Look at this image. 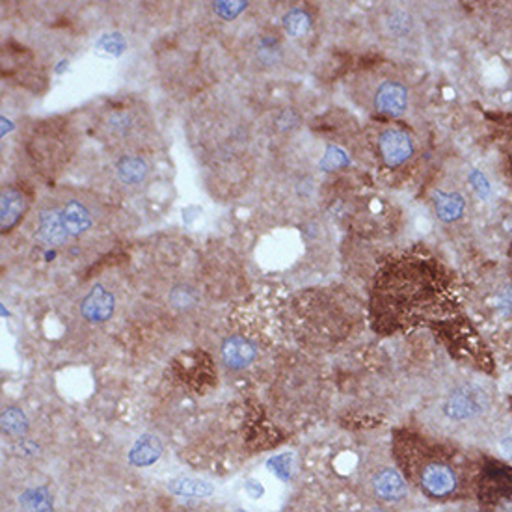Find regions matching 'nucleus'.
Listing matches in <instances>:
<instances>
[{"instance_id": "aec40b11", "label": "nucleus", "mask_w": 512, "mask_h": 512, "mask_svg": "<svg viewBox=\"0 0 512 512\" xmlns=\"http://www.w3.org/2000/svg\"><path fill=\"white\" fill-rule=\"evenodd\" d=\"M198 295L194 293V289L191 287H175L172 293V304L175 308H191L193 304H196Z\"/></svg>"}, {"instance_id": "b1692460", "label": "nucleus", "mask_w": 512, "mask_h": 512, "mask_svg": "<svg viewBox=\"0 0 512 512\" xmlns=\"http://www.w3.org/2000/svg\"><path fill=\"white\" fill-rule=\"evenodd\" d=\"M369 512H386V510H384V508H379V507H377V508H371Z\"/></svg>"}, {"instance_id": "6e6552de", "label": "nucleus", "mask_w": 512, "mask_h": 512, "mask_svg": "<svg viewBox=\"0 0 512 512\" xmlns=\"http://www.w3.org/2000/svg\"><path fill=\"white\" fill-rule=\"evenodd\" d=\"M408 105V91L397 80H384L375 91V110L384 116H401Z\"/></svg>"}, {"instance_id": "423d86ee", "label": "nucleus", "mask_w": 512, "mask_h": 512, "mask_svg": "<svg viewBox=\"0 0 512 512\" xmlns=\"http://www.w3.org/2000/svg\"><path fill=\"white\" fill-rule=\"evenodd\" d=\"M36 233L39 241L49 246H62L66 245L68 231L64 225V216L60 204H47L39 209L37 220H36Z\"/></svg>"}, {"instance_id": "20e7f679", "label": "nucleus", "mask_w": 512, "mask_h": 512, "mask_svg": "<svg viewBox=\"0 0 512 512\" xmlns=\"http://www.w3.org/2000/svg\"><path fill=\"white\" fill-rule=\"evenodd\" d=\"M365 485L371 497L382 507L404 505L412 496L410 483L397 465L390 462H372L367 470Z\"/></svg>"}, {"instance_id": "1a4fd4ad", "label": "nucleus", "mask_w": 512, "mask_h": 512, "mask_svg": "<svg viewBox=\"0 0 512 512\" xmlns=\"http://www.w3.org/2000/svg\"><path fill=\"white\" fill-rule=\"evenodd\" d=\"M222 360L231 369H245L256 360V347L243 336H231L222 345Z\"/></svg>"}, {"instance_id": "f257e3e1", "label": "nucleus", "mask_w": 512, "mask_h": 512, "mask_svg": "<svg viewBox=\"0 0 512 512\" xmlns=\"http://www.w3.org/2000/svg\"><path fill=\"white\" fill-rule=\"evenodd\" d=\"M395 455L406 481L425 497L438 503L475 497L485 462L468 445L406 436Z\"/></svg>"}, {"instance_id": "4be33fe9", "label": "nucleus", "mask_w": 512, "mask_h": 512, "mask_svg": "<svg viewBox=\"0 0 512 512\" xmlns=\"http://www.w3.org/2000/svg\"><path fill=\"white\" fill-rule=\"evenodd\" d=\"M99 47L103 51H109L112 49L114 55H120L123 51V47H125V41L118 36V34H112V36H105L101 41H99Z\"/></svg>"}, {"instance_id": "412c9836", "label": "nucleus", "mask_w": 512, "mask_h": 512, "mask_svg": "<svg viewBox=\"0 0 512 512\" xmlns=\"http://www.w3.org/2000/svg\"><path fill=\"white\" fill-rule=\"evenodd\" d=\"M388 26H390V30H392L393 34L404 36V34L412 28V19H410V16L404 14V12H395V14L390 17Z\"/></svg>"}, {"instance_id": "a211bd4d", "label": "nucleus", "mask_w": 512, "mask_h": 512, "mask_svg": "<svg viewBox=\"0 0 512 512\" xmlns=\"http://www.w3.org/2000/svg\"><path fill=\"white\" fill-rule=\"evenodd\" d=\"M134 120L129 112L125 110H116L112 114H109V118L105 120V129L109 131V134L123 138L125 134H129L132 131Z\"/></svg>"}, {"instance_id": "2eb2a0df", "label": "nucleus", "mask_w": 512, "mask_h": 512, "mask_svg": "<svg viewBox=\"0 0 512 512\" xmlns=\"http://www.w3.org/2000/svg\"><path fill=\"white\" fill-rule=\"evenodd\" d=\"M19 503L26 512H51L53 510L51 492L43 486L25 490L19 497Z\"/></svg>"}, {"instance_id": "9d476101", "label": "nucleus", "mask_w": 512, "mask_h": 512, "mask_svg": "<svg viewBox=\"0 0 512 512\" xmlns=\"http://www.w3.org/2000/svg\"><path fill=\"white\" fill-rule=\"evenodd\" d=\"M82 315L91 322H103L114 311V297L101 286L93 287L82 300Z\"/></svg>"}, {"instance_id": "dca6fc26", "label": "nucleus", "mask_w": 512, "mask_h": 512, "mask_svg": "<svg viewBox=\"0 0 512 512\" xmlns=\"http://www.w3.org/2000/svg\"><path fill=\"white\" fill-rule=\"evenodd\" d=\"M0 422H3V433L8 438H23L28 431V419H26L25 412L16 406L5 408Z\"/></svg>"}, {"instance_id": "4468645a", "label": "nucleus", "mask_w": 512, "mask_h": 512, "mask_svg": "<svg viewBox=\"0 0 512 512\" xmlns=\"http://www.w3.org/2000/svg\"><path fill=\"white\" fill-rule=\"evenodd\" d=\"M170 492L181 497H209L214 494V488L202 479H194V477H179L170 481L168 485Z\"/></svg>"}, {"instance_id": "f3484780", "label": "nucleus", "mask_w": 512, "mask_h": 512, "mask_svg": "<svg viewBox=\"0 0 512 512\" xmlns=\"http://www.w3.org/2000/svg\"><path fill=\"white\" fill-rule=\"evenodd\" d=\"M434 205L442 220H455L464 213V200L458 194L438 193L434 196Z\"/></svg>"}, {"instance_id": "6ab92c4d", "label": "nucleus", "mask_w": 512, "mask_h": 512, "mask_svg": "<svg viewBox=\"0 0 512 512\" xmlns=\"http://www.w3.org/2000/svg\"><path fill=\"white\" fill-rule=\"evenodd\" d=\"M284 25H286V30H287L291 36L298 37V36H304V34L308 32L311 21H309V16H308L304 10H291V12L286 16Z\"/></svg>"}, {"instance_id": "5701e85b", "label": "nucleus", "mask_w": 512, "mask_h": 512, "mask_svg": "<svg viewBox=\"0 0 512 512\" xmlns=\"http://www.w3.org/2000/svg\"><path fill=\"white\" fill-rule=\"evenodd\" d=\"M497 306L501 311H505L507 315H512V287H505L499 295H497Z\"/></svg>"}, {"instance_id": "9b49d317", "label": "nucleus", "mask_w": 512, "mask_h": 512, "mask_svg": "<svg viewBox=\"0 0 512 512\" xmlns=\"http://www.w3.org/2000/svg\"><path fill=\"white\" fill-rule=\"evenodd\" d=\"M28 202L26 196L16 189V186H8L3 191V204H0V218H3V229L10 231L14 225L19 224L23 214L26 213Z\"/></svg>"}, {"instance_id": "39448f33", "label": "nucleus", "mask_w": 512, "mask_h": 512, "mask_svg": "<svg viewBox=\"0 0 512 512\" xmlns=\"http://www.w3.org/2000/svg\"><path fill=\"white\" fill-rule=\"evenodd\" d=\"M60 204L62 216H64V225L68 231L69 239H78L96 225V213H93L91 205L86 200L80 198H66Z\"/></svg>"}, {"instance_id": "0eeeda50", "label": "nucleus", "mask_w": 512, "mask_h": 512, "mask_svg": "<svg viewBox=\"0 0 512 512\" xmlns=\"http://www.w3.org/2000/svg\"><path fill=\"white\" fill-rule=\"evenodd\" d=\"M379 152L386 166L395 168L408 161V157L413 152V146L410 136L404 131L388 129L379 138Z\"/></svg>"}, {"instance_id": "ddd939ff", "label": "nucleus", "mask_w": 512, "mask_h": 512, "mask_svg": "<svg viewBox=\"0 0 512 512\" xmlns=\"http://www.w3.org/2000/svg\"><path fill=\"white\" fill-rule=\"evenodd\" d=\"M116 175L123 184L136 186L140 183H144L148 175V164L142 157L125 155L116 164Z\"/></svg>"}, {"instance_id": "7ed1b4c3", "label": "nucleus", "mask_w": 512, "mask_h": 512, "mask_svg": "<svg viewBox=\"0 0 512 512\" xmlns=\"http://www.w3.org/2000/svg\"><path fill=\"white\" fill-rule=\"evenodd\" d=\"M475 497L479 512H512V470L497 462H485Z\"/></svg>"}, {"instance_id": "f03ea898", "label": "nucleus", "mask_w": 512, "mask_h": 512, "mask_svg": "<svg viewBox=\"0 0 512 512\" xmlns=\"http://www.w3.org/2000/svg\"><path fill=\"white\" fill-rule=\"evenodd\" d=\"M496 399L488 386L464 381L449 388L436 404L434 425L445 440L460 445L486 444L496 436Z\"/></svg>"}, {"instance_id": "f8f14e48", "label": "nucleus", "mask_w": 512, "mask_h": 512, "mask_svg": "<svg viewBox=\"0 0 512 512\" xmlns=\"http://www.w3.org/2000/svg\"><path fill=\"white\" fill-rule=\"evenodd\" d=\"M162 455V444L153 434L140 436L129 449V462L136 468H148V465L155 464Z\"/></svg>"}]
</instances>
